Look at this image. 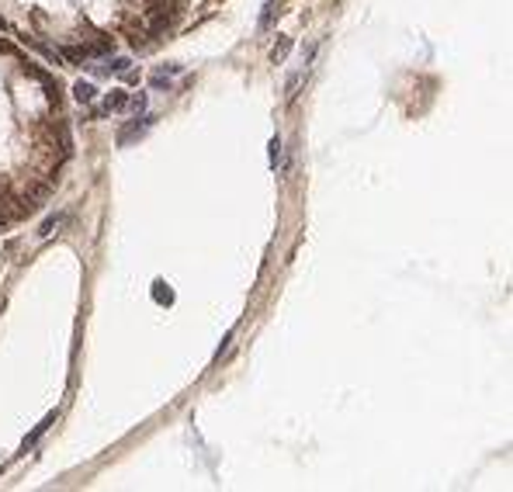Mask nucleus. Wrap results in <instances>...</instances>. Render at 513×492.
Listing matches in <instances>:
<instances>
[{
  "instance_id": "obj_1",
  "label": "nucleus",
  "mask_w": 513,
  "mask_h": 492,
  "mask_svg": "<svg viewBox=\"0 0 513 492\" xmlns=\"http://www.w3.org/2000/svg\"><path fill=\"white\" fill-rule=\"evenodd\" d=\"M73 156L63 84L0 38V232L35 215Z\"/></svg>"
},
{
  "instance_id": "obj_2",
  "label": "nucleus",
  "mask_w": 513,
  "mask_h": 492,
  "mask_svg": "<svg viewBox=\"0 0 513 492\" xmlns=\"http://www.w3.org/2000/svg\"><path fill=\"white\" fill-rule=\"evenodd\" d=\"M188 0H0V31L17 35L49 59L84 63L167 38Z\"/></svg>"
},
{
  "instance_id": "obj_3",
  "label": "nucleus",
  "mask_w": 513,
  "mask_h": 492,
  "mask_svg": "<svg viewBox=\"0 0 513 492\" xmlns=\"http://www.w3.org/2000/svg\"><path fill=\"white\" fill-rule=\"evenodd\" d=\"M121 114V111H128V94L121 91V87H114V91H107L104 94V114Z\"/></svg>"
},
{
  "instance_id": "obj_4",
  "label": "nucleus",
  "mask_w": 513,
  "mask_h": 492,
  "mask_svg": "<svg viewBox=\"0 0 513 492\" xmlns=\"http://www.w3.org/2000/svg\"><path fill=\"white\" fill-rule=\"evenodd\" d=\"M73 98L80 100V104H91V100L98 98V87L91 80H80V84H73Z\"/></svg>"
},
{
  "instance_id": "obj_5",
  "label": "nucleus",
  "mask_w": 513,
  "mask_h": 492,
  "mask_svg": "<svg viewBox=\"0 0 513 492\" xmlns=\"http://www.w3.org/2000/svg\"><path fill=\"white\" fill-rule=\"evenodd\" d=\"M288 52H292V38H278V42H274V49H271V63H274V66H281V63L288 59Z\"/></svg>"
},
{
  "instance_id": "obj_6",
  "label": "nucleus",
  "mask_w": 513,
  "mask_h": 492,
  "mask_svg": "<svg viewBox=\"0 0 513 492\" xmlns=\"http://www.w3.org/2000/svg\"><path fill=\"white\" fill-rule=\"evenodd\" d=\"M274 14H278V10H274V3H267V7H264V17H260V31H264V28H271Z\"/></svg>"
},
{
  "instance_id": "obj_7",
  "label": "nucleus",
  "mask_w": 513,
  "mask_h": 492,
  "mask_svg": "<svg viewBox=\"0 0 513 492\" xmlns=\"http://www.w3.org/2000/svg\"><path fill=\"white\" fill-rule=\"evenodd\" d=\"M278 163H281V139H274V142H271V167L278 170Z\"/></svg>"
}]
</instances>
